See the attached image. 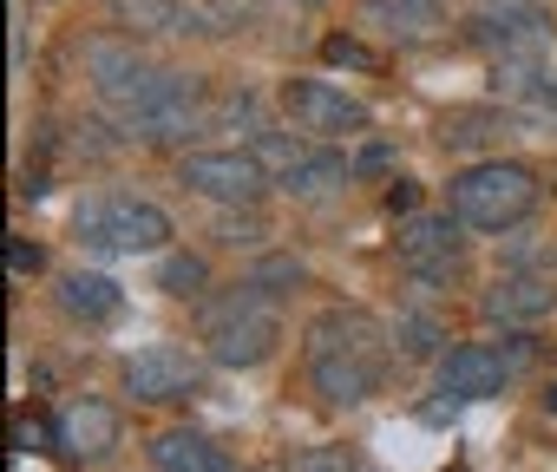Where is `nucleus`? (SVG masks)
<instances>
[{"instance_id": "nucleus-1", "label": "nucleus", "mask_w": 557, "mask_h": 472, "mask_svg": "<svg viewBox=\"0 0 557 472\" xmlns=\"http://www.w3.org/2000/svg\"><path fill=\"white\" fill-rule=\"evenodd\" d=\"M302 368H309V387L329 407H361V400L381 394V374H387L381 328L361 309H329L302 335Z\"/></svg>"}, {"instance_id": "nucleus-2", "label": "nucleus", "mask_w": 557, "mask_h": 472, "mask_svg": "<svg viewBox=\"0 0 557 472\" xmlns=\"http://www.w3.org/2000/svg\"><path fill=\"white\" fill-rule=\"evenodd\" d=\"M537 197H544V184H537V171L531 164H518V158H472L466 171H453V184H446V210L466 223V229H518L531 210H537Z\"/></svg>"}, {"instance_id": "nucleus-3", "label": "nucleus", "mask_w": 557, "mask_h": 472, "mask_svg": "<svg viewBox=\"0 0 557 472\" xmlns=\"http://www.w3.org/2000/svg\"><path fill=\"white\" fill-rule=\"evenodd\" d=\"M197 341H203V361H216V368H262L283 348V315H275V302H262L256 289L236 283L230 296L197 302Z\"/></svg>"}, {"instance_id": "nucleus-4", "label": "nucleus", "mask_w": 557, "mask_h": 472, "mask_svg": "<svg viewBox=\"0 0 557 472\" xmlns=\"http://www.w3.org/2000/svg\"><path fill=\"white\" fill-rule=\"evenodd\" d=\"M73 229H79V244L99 250V257H164V244H171V216L151 197H132V190L86 197Z\"/></svg>"}, {"instance_id": "nucleus-5", "label": "nucleus", "mask_w": 557, "mask_h": 472, "mask_svg": "<svg viewBox=\"0 0 557 472\" xmlns=\"http://www.w3.org/2000/svg\"><path fill=\"white\" fill-rule=\"evenodd\" d=\"M210 119H216V112H210V79L164 66L158 86H151V99H145L132 119H119V132H125L132 145H184V138L203 132Z\"/></svg>"}, {"instance_id": "nucleus-6", "label": "nucleus", "mask_w": 557, "mask_h": 472, "mask_svg": "<svg viewBox=\"0 0 557 472\" xmlns=\"http://www.w3.org/2000/svg\"><path fill=\"white\" fill-rule=\"evenodd\" d=\"M524 368H531V335H505V341H459V348H446L433 381H440V394L453 407H466V400L505 394Z\"/></svg>"}, {"instance_id": "nucleus-7", "label": "nucleus", "mask_w": 557, "mask_h": 472, "mask_svg": "<svg viewBox=\"0 0 557 472\" xmlns=\"http://www.w3.org/2000/svg\"><path fill=\"white\" fill-rule=\"evenodd\" d=\"M177 184L190 197L216 203V210H256L275 177L262 171V158L249 145H230V151H184L177 158Z\"/></svg>"}, {"instance_id": "nucleus-8", "label": "nucleus", "mask_w": 557, "mask_h": 472, "mask_svg": "<svg viewBox=\"0 0 557 472\" xmlns=\"http://www.w3.org/2000/svg\"><path fill=\"white\" fill-rule=\"evenodd\" d=\"M79 60H86V79H92V92H99V105H106L112 119H132V112L151 99L158 73H164V66H151V53H145L138 40H125V34L86 40Z\"/></svg>"}, {"instance_id": "nucleus-9", "label": "nucleus", "mask_w": 557, "mask_h": 472, "mask_svg": "<svg viewBox=\"0 0 557 472\" xmlns=\"http://www.w3.org/2000/svg\"><path fill=\"white\" fill-rule=\"evenodd\" d=\"M275 99H283V112H289V125L302 132V138H315V145H342V138H361L368 125H374V112L355 99V92H342V86H329V79H283L275 86Z\"/></svg>"}, {"instance_id": "nucleus-10", "label": "nucleus", "mask_w": 557, "mask_h": 472, "mask_svg": "<svg viewBox=\"0 0 557 472\" xmlns=\"http://www.w3.org/2000/svg\"><path fill=\"white\" fill-rule=\"evenodd\" d=\"M459 40L492 53L498 66L505 60H544L550 53V21H544V8H524V0H492V8L459 21Z\"/></svg>"}, {"instance_id": "nucleus-11", "label": "nucleus", "mask_w": 557, "mask_h": 472, "mask_svg": "<svg viewBox=\"0 0 557 472\" xmlns=\"http://www.w3.org/2000/svg\"><path fill=\"white\" fill-rule=\"evenodd\" d=\"M394 257L413 283H453L466 263V223L453 210H413L394 236Z\"/></svg>"}, {"instance_id": "nucleus-12", "label": "nucleus", "mask_w": 557, "mask_h": 472, "mask_svg": "<svg viewBox=\"0 0 557 472\" xmlns=\"http://www.w3.org/2000/svg\"><path fill=\"white\" fill-rule=\"evenodd\" d=\"M119 387L138 400V407H164V400H190L203 387V355L177 348V341H151L138 355L119 361Z\"/></svg>"}, {"instance_id": "nucleus-13", "label": "nucleus", "mask_w": 557, "mask_h": 472, "mask_svg": "<svg viewBox=\"0 0 557 472\" xmlns=\"http://www.w3.org/2000/svg\"><path fill=\"white\" fill-rule=\"evenodd\" d=\"M106 27L125 34V40H216L210 14H203V0H106Z\"/></svg>"}, {"instance_id": "nucleus-14", "label": "nucleus", "mask_w": 557, "mask_h": 472, "mask_svg": "<svg viewBox=\"0 0 557 472\" xmlns=\"http://www.w3.org/2000/svg\"><path fill=\"white\" fill-rule=\"evenodd\" d=\"M119 407L112 400H99V394H79V400H66L60 413H53V446H60V459H73V465H99V459H112L119 452Z\"/></svg>"}, {"instance_id": "nucleus-15", "label": "nucleus", "mask_w": 557, "mask_h": 472, "mask_svg": "<svg viewBox=\"0 0 557 472\" xmlns=\"http://www.w3.org/2000/svg\"><path fill=\"white\" fill-rule=\"evenodd\" d=\"M479 315L492 328H537V322L557 315V283L550 276H531V270H511V276H498L479 296Z\"/></svg>"}, {"instance_id": "nucleus-16", "label": "nucleus", "mask_w": 557, "mask_h": 472, "mask_svg": "<svg viewBox=\"0 0 557 472\" xmlns=\"http://www.w3.org/2000/svg\"><path fill=\"white\" fill-rule=\"evenodd\" d=\"M492 99L524 119H557V66L550 60H505L492 66Z\"/></svg>"}, {"instance_id": "nucleus-17", "label": "nucleus", "mask_w": 557, "mask_h": 472, "mask_svg": "<svg viewBox=\"0 0 557 472\" xmlns=\"http://www.w3.org/2000/svg\"><path fill=\"white\" fill-rule=\"evenodd\" d=\"M53 296H60L66 322H86V328H99V322H112V315L125 309V289H119L112 276H99V270H66Z\"/></svg>"}, {"instance_id": "nucleus-18", "label": "nucleus", "mask_w": 557, "mask_h": 472, "mask_svg": "<svg viewBox=\"0 0 557 472\" xmlns=\"http://www.w3.org/2000/svg\"><path fill=\"white\" fill-rule=\"evenodd\" d=\"M151 472H236L230 452L210 439V433H190V426H164L151 439Z\"/></svg>"}, {"instance_id": "nucleus-19", "label": "nucleus", "mask_w": 557, "mask_h": 472, "mask_svg": "<svg viewBox=\"0 0 557 472\" xmlns=\"http://www.w3.org/2000/svg\"><path fill=\"white\" fill-rule=\"evenodd\" d=\"M368 27L381 40H400V47H420L446 27V8L440 0H368Z\"/></svg>"}, {"instance_id": "nucleus-20", "label": "nucleus", "mask_w": 557, "mask_h": 472, "mask_svg": "<svg viewBox=\"0 0 557 472\" xmlns=\"http://www.w3.org/2000/svg\"><path fill=\"white\" fill-rule=\"evenodd\" d=\"M505 132H511V112H505V105H459V112L440 119V145H446V151H485V145H498Z\"/></svg>"}, {"instance_id": "nucleus-21", "label": "nucleus", "mask_w": 557, "mask_h": 472, "mask_svg": "<svg viewBox=\"0 0 557 472\" xmlns=\"http://www.w3.org/2000/svg\"><path fill=\"white\" fill-rule=\"evenodd\" d=\"M348 177H355V164H348L335 145H315V151H309L289 177H275V184H283L289 197H329V190H342Z\"/></svg>"}, {"instance_id": "nucleus-22", "label": "nucleus", "mask_w": 557, "mask_h": 472, "mask_svg": "<svg viewBox=\"0 0 557 472\" xmlns=\"http://www.w3.org/2000/svg\"><path fill=\"white\" fill-rule=\"evenodd\" d=\"M158 289L177 302H203L210 296V257L203 250H164L158 257Z\"/></svg>"}, {"instance_id": "nucleus-23", "label": "nucleus", "mask_w": 557, "mask_h": 472, "mask_svg": "<svg viewBox=\"0 0 557 472\" xmlns=\"http://www.w3.org/2000/svg\"><path fill=\"white\" fill-rule=\"evenodd\" d=\"M309 283V263L302 257H256L249 270H243V289H256L262 302L269 296H289V289H302Z\"/></svg>"}, {"instance_id": "nucleus-24", "label": "nucleus", "mask_w": 557, "mask_h": 472, "mask_svg": "<svg viewBox=\"0 0 557 472\" xmlns=\"http://www.w3.org/2000/svg\"><path fill=\"white\" fill-rule=\"evenodd\" d=\"M387 335H394V348H400V355H413V361H426V355H446V348H440L446 335H440V322H433V315H400Z\"/></svg>"}, {"instance_id": "nucleus-25", "label": "nucleus", "mask_w": 557, "mask_h": 472, "mask_svg": "<svg viewBox=\"0 0 557 472\" xmlns=\"http://www.w3.org/2000/svg\"><path fill=\"white\" fill-rule=\"evenodd\" d=\"M262 236H269V223L256 210H223V223H216V244H230V250H262Z\"/></svg>"}, {"instance_id": "nucleus-26", "label": "nucleus", "mask_w": 557, "mask_h": 472, "mask_svg": "<svg viewBox=\"0 0 557 472\" xmlns=\"http://www.w3.org/2000/svg\"><path fill=\"white\" fill-rule=\"evenodd\" d=\"M322 60H329V66H355V73H374V66H381V60H374V53H368L355 34H335V40H322Z\"/></svg>"}, {"instance_id": "nucleus-27", "label": "nucleus", "mask_w": 557, "mask_h": 472, "mask_svg": "<svg viewBox=\"0 0 557 472\" xmlns=\"http://www.w3.org/2000/svg\"><path fill=\"white\" fill-rule=\"evenodd\" d=\"M283 472H355V465H348L342 446H296V459Z\"/></svg>"}, {"instance_id": "nucleus-28", "label": "nucleus", "mask_w": 557, "mask_h": 472, "mask_svg": "<svg viewBox=\"0 0 557 472\" xmlns=\"http://www.w3.org/2000/svg\"><path fill=\"white\" fill-rule=\"evenodd\" d=\"M8 270H14V276H40V270H47V250L27 244V236H8Z\"/></svg>"}, {"instance_id": "nucleus-29", "label": "nucleus", "mask_w": 557, "mask_h": 472, "mask_svg": "<svg viewBox=\"0 0 557 472\" xmlns=\"http://www.w3.org/2000/svg\"><path fill=\"white\" fill-rule=\"evenodd\" d=\"M413 203H420L413 177H394V184H387V210H407V216H413Z\"/></svg>"}, {"instance_id": "nucleus-30", "label": "nucleus", "mask_w": 557, "mask_h": 472, "mask_svg": "<svg viewBox=\"0 0 557 472\" xmlns=\"http://www.w3.org/2000/svg\"><path fill=\"white\" fill-rule=\"evenodd\" d=\"M40 439H47V433H40V426H34V420H14V446H21V452H34V446H40Z\"/></svg>"}, {"instance_id": "nucleus-31", "label": "nucleus", "mask_w": 557, "mask_h": 472, "mask_svg": "<svg viewBox=\"0 0 557 472\" xmlns=\"http://www.w3.org/2000/svg\"><path fill=\"white\" fill-rule=\"evenodd\" d=\"M537 400H544V413H557V374L544 381V394H537Z\"/></svg>"}, {"instance_id": "nucleus-32", "label": "nucleus", "mask_w": 557, "mask_h": 472, "mask_svg": "<svg viewBox=\"0 0 557 472\" xmlns=\"http://www.w3.org/2000/svg\"><path fill=\"white\" fill-rule=\"evenodd\" d=\"M289 8H302V14H309V8H329V0H289Z\"/></svg>"}, {"instance_id": "nucleus-33", "label": "nucleus", "mask_w": 557, "mask_h": 472, "mask_svg": "<svg viewBox=\"0 0 557 472\" xmlns=\"http://www.w3.org/2000/svg\"><path fill=\"white\" fill-rule=\"evenodd\" d=\"M249 472H269V465H249Z\"/></svg>"}]
</instances>
